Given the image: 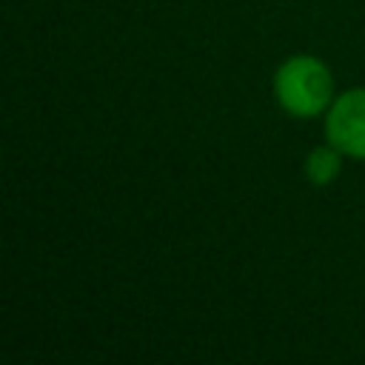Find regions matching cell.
<instances>
[{
    "mask_svg": "<svg viewBox=\"0 0 365 365\" xmlns=\"http://www.w3.org/2000/svg\"><path fill=\"white\" fill-rule=\"evenodd\" d=\"M274 94L291 117H319L334 103V77L314 54H294L274 71Z\"/></svg>",
    "mask_w": 365,
    "mask_h": 365,
    "instance_id": "6da1fadb",
    "label": "cell"
},
{
    "mask_svg": "<svg viewBox=\"0 0 365 365\" xmlns=\"http://www.w3.org/2000/svg\"><path fill=\"white\" fill-rule=\"evenodd\" d=\"M342 151L336 145H317L308 151L305 157V177L314 182V185H331L339 171H342Z\"/></svg>",
    "mask_w": 365,
    "mask_h": 365,
    "instance_id": "3957f363",
    "label": "cell"
},
{
    "mask_svg": "<svg viewBox=\"0 0 365 365\" xmlns=\"http://www.w3.org/2000/svg\"><path fill=\"white\" fill-rule=\"evenodd\" d=\"M325 137L345 157L365 160V88H348L325 111Z\"/></svg>",
    "mask_w": 365,
    "mask_h": 365,
    "instance_id": "7a4b0ae2",
    "label": "cell"
}]
</instances>
